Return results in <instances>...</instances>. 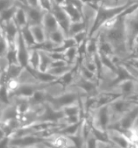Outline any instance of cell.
Wrapping results in <instances>:
<instances>
[{
	"mask_svg": "<svg viewBox=\"0 0 138 148\" xmlns=\"http://www.w3.org/2000/svg\"><path fill=\"white\" fill-rule=\"evenodd\" d=\"M129 58H137L138 59V45H134L131 51L130 56Z\"/></svg>",
	"mask_w": 138,
	"mask_h": 148,
	"instance_id": "51",
	"label": "cell"
},
{
	"mask_svg": "<svg viewBox=\"0 0 138 148\" xmlns=\"http://www.w3.org/2000/svg\"><path fill=\"white\" fill-rule=\"evenodd\" d=\"M10 136H5L0 140V148L10 147Z\"/></svg>",
	"mask_w": 138,
	"mask_h": 148,
	"instance_id": "49",
	"label": "cell"
},
{
	"mask_svg": "<svg viewBox=\"0 0 138 148\" xmlns=\"http://www.w3.org/2000/svg\"><path fill=\"white\" fill-rule=\"evenodd\" d=\"M47 88H43V89H39L36 90L34 93V95L29 98L31 108L38 107V106L43 105L44 104L48 102L49 99L52 97Z\"/></svg>",
	"mask_w": 138,
	"mask_h": 148,
	"instance_id": "18",
	"label": "cell"
},
{
	"mask_svg": "<svg viewBox=\"0 0 138 148\" xmlns=\"http://www.w3.org/2000/svg\"><path fill=\"white\" fill-rule=\"evenodd\" d=\"M62 7L67 13L71 22H79V21H84L83 10H81L74 4L67 1Z\"/></svg>",
	"mask_w": 138,
	"mask_h": 148,
	"instance_id": "20",
	"label": "cell"
},
{
	"mask_svg": "<svg viewBox=\"0 0 138 148\" xmlns=\"http://www.w3.org/2000/svg\"><path fill=\"white\" fill-rule=\"evenodd\" d=\"M51 13L54 15L56 19L58 21L60 28L63 31L64 34H66L67 38L69 37V26L71 24V21L63 9L60 5H56V3H53L52 1V9H51Z\"/></svg>",
	"mask_w": 138,
	"mask_h": 148,
	"instance_id": "10",
	"label": "cell"
},
{
	"mask_svg": "<svg viewBox=\"0 0 138 148\" xmlns=\"http://www.w3.org/2000/svg\"><path fill=\"white\" fill-rule=\"evenodd\" d=\"M77 43L75 40L72 37H68L66 38L65 41H63V43L60 45L59 46H56L55 49L52 50L54 51H59V52H64L67 49L71 48L73 46H77Z\"/></svg>",
	"mask_w": 138,
	"mask_h": 148,
	"instance_id": "40",
	"label": "cell"
},
{
	"mask_svg": "<svg viewBox=\"0 0 138 148\" xmlns=\"http://www.w3.org/2000/svg\"><path fill=\"white\" fill-rule=\"evenodd\" d=\"M98 51V40L97 37H91L86 41V51L89 56H95Z\"/></svg>",
	"mask_w": 138,
	"mask_h": 148,
	"instance_id": "30",
	"label": "cell"
},
{
	"mask_svg": "<svg viewBox=\"0 0 138 148\" xmlns=\"http://www.w3.org/2000/svg\"><path fill=\"white\" fill-rule=\"evenodd\" d=\"M38 7L45 12H51L52 9V0H38Z\"/></svg>",
	"mask_w": 138,
	"mask_h": 148,
	"instance_id": "44",
	"label": "cell"
},
{
	"mask_svg": "<svg viewBox=\"0 0 138 148\" xmlns=\"http://www.w3.org/2000/svg\"><path fill=\"white\" fill-rule=\"evenodd\" d=\"M64 118V114L62 110L55 109L49 103H45L38 116V122H51L61 124V121Z\"/></svg>",
	"mask_w": 138,
	"mask_h": 148,
	"instance_id": "9",
	"label": "cell"
},
{
	"mask_svg": "<svg viewBox=\"0 0 138 148\" xmlns=\"http://www.w3.org/2000/svg\"><path fill=\"white\" fill-rule=\"evenodd\" d=\"M0 102L5 105H9L12 103L10 94L6 84H0Z\"/></svg>",
	"mask_w": 138,
	"mask_h": 148,
	"instance_id": "39",
	"label": "cell"
},
{
	"mask_svg": "<svg viewBox=\"0 0 138 148\" xmlns=\"http://www.w3.org/2000/svg\"><path fill=\"white\" fill-rule=\"evenodd\" d=\"M0 121H1V112H0Z\"/></svg>",
	"mask_w": 138,
	"mask_h": 148,
	"instance_id": "58",
	"label": "cell"
},
{
	"mask_svg": "<svg viewBox=\"0 0 138 148\" xmlns=\"http://www.w3.org/2000/svg\"><path fill=\"white\" fill-rule=\"evenodd\" d=\"M92 117L93 125L103 131H107L113 122V116L108 105L97 108L92 113Z\"/></svg>",
	"mask_w": 138,
	"mask_h": 148,
	"instance_id": "5",
	"label": "cell"
},
{
	"mask_svg": "<svg viewBox=\"0 0 138 148\" xmlns=\"http://www.w3.org/2000/svg\"><path fill=\"white\" fill-rule=\"evenodd\" d=\"M64 56L65 59L69 63L74 64L76 63L79 59V54H78V46H73L71 48L67 49L64 51Z\"/></svg>",
	"mask_w": 138,
	"mask_h": 148,
	"instance_id": "33",
	"label": "cell"
},
{
	"mask_svg": "<svg viewBox=\"0 0 138 148\" xmlns=\"http://www.w3.org/2000/svg\"><path fill=\"white\" fill-rule=\"evenodd\" d=\"M107 131L110 140L114 143L115 147H134L133 143L122 132L115 129H108Z\"/></svg>",
	"mask_w": 138,
	"mask_h": 148,
	"instance_id": "14",
	"label": "cell"
},
{
	"mask_svg": "<svg viewBox=\"0 0 138 148\" xmlns=\"http://www.w3.org/2000/svg\"><path fill=\"white\" fill-rule=\"evenodd\" d=\"M51 84H44V83H28V84H21L16 88V90L11 93V97H21L30 98L34 95V93L39 89L47 88Z\"/></svg>",
	"mask_w": 138,
	"mask_h": 148,
	"instance_id": "8",
	"label": "cell"
},
{
	"mask_svg": "<svg viewBox=\"0 0 138 148\" xmlns=\"http://www.w3.org/2000/svg\"><path fill=\"white\" fill-rule=\"evenodd\" d=\"M79 73L81 75L82 77H84L85 79H89V80H91V81L97 82L99 84V78H98L97 74L87 69L84 66L82 65L80 62L79 65Z\"/></svg>",
	"mask_w": 138,
	"mask_h": 148,
	"instance_id": "36",
	"label": "cell"
},
{
	"mask_svg": "<svg viewBox=\"0 0 138 148\" xmlns=\"http://www.w3.org/2000/svg\"><path fill=\"white\" fill-rule=\"evenodd\" d=\"M23 6L27 16L29 26L39 25L42 23L44 15L46 12L39 7H32L26 5H23Z\"/></svg>",
	"mask_w": 138,
	"mask_h": 148,
	"instance_id": "17",
	"label": "cell"
},
{
	"mask_svg": "<svg viewBox=\"0 0 138 148\" xmlns=\"http://www.w3.org/2000/svg\"><path fill=\"white\" fill-rule=\"evenodd\" d=\"M71 87L78 88L86 96H95L100 92L99 84L97 82L85 79L80 73H78L77 78L75 79L74 84Z\"/></svg>",
	"mask_w": 138,
	"mask_h": 148,
	"instance_id": "7",
	"label": "cell"
},
{
	"mask_svg": "<svg viewBox=\"0 0 138 148\" xmlns=\"http://www.w3.org/2000/svg\"><path fill=\"white\" fill-rule=\"evenodd\" d=\"M97 142L98 140L93 133H91L89 136L87 138L85 141V147L86 148H97Z\"/></svg>",
	"mask_w": 138,
	"mask_h": 148,
	"instance_id": "45",
	"label": "cell"
},
{
	"mask_svg": "<svg viewBox=\"0 0 138 148\" xmlns=\"http://www.w3.org/2000/svg\"><path fill=\"white\" fill-rule=\"evenodd\" d=\"M53 3H55L56 5H60V6H62V5L66 3L67 0H52Z\"/></svg>",
	"mask_w": 138,
	"mask_h": 148,
	"instance_id": "53",
	"label": "cell"
},
{
	"mask_svg": "<svg viewBox=\"0 0 138 148\" xmlns=\"http://www.w3.org/2000/svg\"><path fill=\"white\" fill-rule=\"evenodd\" d=\"M20 31H21L22 38H23V41H24L25 44L27 45V46L28 47L29 49L32 48L36 44V41L34 38L33 34H32L31 29H30L29 25L26 26L23 28L21 29Z\"/></svg>",
	"mask_w": 138,
	"mask_h": 148,
	"instance_id": "29",
	"label": "cell"
},
{
	"mask_svg": "<svg viewBox=\"0 0 138 148\" xmlns=\"http://www.w3.org/2000/svg\"><path fill=\"white\" fill-rule=\"evenodd\" d=\"M108 105L113 116V123L118 121L123 115H125L126 113L129 112L133 107L134 102L129 101L124 96H123L115 100Z\"/></svg>",
	"mask_w": 138,
	"mask_h": 148,
	"instance_id": "6",
	"label": "cell"
},
{
	"mask_svg": "<svg viewBox=\"0 0 138 148\" xmlns=\"http://www.w3.org/2000/svg\"><path fill=\"white\" fill-rule=\"evenodd\" d=\"M11 101L16 105L19 115H23L31 109V105L29 98L21 97H11Z\"/></svg>",
	"mask_w": 138,
	"mask_h": 148,
	"instance_id": "23",
	"label": "cell"
},
{
	"mask_svg": "<svg viewBox=\"0 0 138 148\" xmlns=\"http://www.w3.org/2000/svg\"><path fill=\"white\" fill-rule=\"evenodd\" d=\"M137 2H138V0H124L122 3L115 5H105V3H102L97 10L93 24L88 32L87 38L95 35L105 21L119 16L130 5Z\"/></svg>",
	"mask_w": 138,
	"mask_h": 148,
	"instance_id": "2",
	"label": "cell"
},
{
	"mask_svg": "<svg viewBox=\"0 0 138 148\" xmlns=\"http://www.w3.org/2000/svg\"><path fill=\"white\" fill-rule=\"evenodd\" d=\"M123 95L119 92L112 90H105L101 91L95 96V111L100 107L108 105L114 101L115 100L123 97ZM94 111V112H95Z\"/></svg>",
	"mask_w": 138,
	"mask_h": 148,
	"instance_id": "11",
	"label": "cell"
},
{
	"mask_svg": "<svg viewBox=\"0 0 138 148\" xmlns=\"http://www.w3.org/2000/svg\"><path fill=\"white\" fill-rule=\"evenodd\" d=\"M16 50H17L18 61L19 64L23 67H27L28 66V58H29V48L27 46L24 41H23L22 35H21V31L19 32L16 41Z\"/></svg>",
	"mask_w": 138,
	"mask_h": 148,
	"instance_id": "16",
	"label": "cell"
},
{
	"mask_svg": "<svg viewBox=\"0 0 138 148\" xmlns=\"http://www.w3.org/2000/svg\"><path fill=\"white\" fill-rule=\"evenodd\" d=\"M40 51V64H39L38 70L42 72H47L51 66V64L53 60L46 51Z\"/></svg>",
	"mask_w": 138,
	"mask_h": 148,
	"instance_id": "32",
	"label": "cell"
},
{
	"mask_svg": "<svg viewBox=\"0 0 138 148\" xmlns=\"http://www.w3.org/2000/svg\"><path fill=\"white\" fill-rule=\"evenodd\" d=\"M16 2L14 0H0V13L5 10L8 8L15 5Z\"/></svg>",
	"mask_w": 138,
	"mask_h": 148,
	"instance_id": "46",
	"label": "cell"
},
{
	"mask_svg": "<svg viewBox=\"0 0 138 148\" xmlns=\"http://www.w3.org/2000/svg\"><path fill=\"white\" fill-rule=\"evenodd\" d=\"M67 38L66 34L62 31L61 28L58 29L56 31L51 32L48 35V38L53 42L56 46H59L63 43L65 39Z\"/></svg>",
	"mask_w": 138,
	"mask_h": 148,
	"instance_id": "35",
	"label": "cell"
},
{
	"mask_svg": "<svg viewBox=\"0 0 138 148\" xmlns=\"http://www.w3.org/2000/svg\"><path fill=\"white\" fill-rule=\"evenodd\" d=\"M69 64V62L64 59H59V60H53L51 64V66L50 68H53V67H59L61 66H64V65H67ZM49 68V69H50Z\"/></svg>",
	"mask_w": 138,
	"mask_h": 148,
	"instance_id": "50",
	"label": "cell"
},
{
	"mask_svg": "<svg viewBox=\"0 0 138 148\" xmlns=\"http://www.w3.org/2000/svg\"><path fill=\"white\" fill-rule=\"evenodd\" d=\"M41 25L43 26L44 29L47 34V38L49 34L60 28L58 21L51 12H46L45 13Z\"/></svg>",
	"mask_w": 138,
	"mask_h": 148,
	"instance_id": "21",
	"label": "cell"
},
{
	"mask_svg": "<svg viewBox=\"0 0 138 148\" xmlns=\"http://www.w3.org/2000/svg\"><path fill=\"white\" fill-rule=\"evenodd\" d=\"M3 30V34L9 43V47L16 46V41L17 38L18 34L20 32V29L15 23L14 20L6 22L2 24Z\"/></svg>",
	"mask_w": 138,
	"mask_h": 148,
	"instance_id": "15",
	"label": "cell"
},
{
	"mask_svg": "<svg viewBox=\"0 0 138 148\" xmlns=\"http://www.w3.org/2000/svg\"><path fill=\"white\" fill-rule=\"evenodd\" d=\"M17 8L18 5L16 3L15 5H13V6L8 8L5 10L0 13V24L2 25L3 23L12 21L14 17V15L16 12Z\"/></svg>",
	"mask_w": 138,
	"mask_h": 148,
	"instance_id": "31",
	"label": "cell"
},
{
	"mask_svg": "<svg viewBox=\"0 0 138 148\" xmlns=\"http://www.w3.org/2000/svg\"><path fill=\"white\" fill-rule=\"evenodd\" d=\"M78 61V60H77ZM77 62L74 64H67V65H64V66H61L59 67H53V68H50V69L48 70L49 73H50L51 74L56 76L57 77H59L62 76L63 74H65L66 73H67L69 70H71L72 69H73L75 67V66L77 65Z\"/></svg>",
	"mask_w": 138,
	"mask_h": 148,
	"instance_id": "34",
	"label": "cell"
},
{
	"mask_svg": "<svg viewBox=\"0 0 138 148\" xmlns=\"http://www.w3.org/2000/svg\"><path fill=\"white\" fill-rule=\"evenodd\" d=\"M44 140L45 139L36 134H29L20 138H11L10 147H34L37 143Z\"/></svg>",
	"mask_w": 138,
	"mask_h": 148,
	"instance_id": "12",
	"label": "cell"
},
{
	"mask_svg": "<svg viewBox=\"0 0 138 148\" xmlns=\"http://www.w3.org/2000/svg\"><path fill=\"white\" fill-rule=\"evenodd\" d=\"M72 38L74 39L75 41H76V43H77V46H78L87 40V38H88V31H87V30L80 31L79 33L74 34Z\"/></svg>",
	"mask_w": 138,
	"mask_h": 148,
	"instance_id": "42",
	"label": "cell"
},
{
	"mask_svg": "<svg viewBox=\"0 0 138 148\" xmlns=\"http://www.w3.org/2000/svg\"><path fill=\"white\" fill-rule=\"evenodd\" d=\"M46 52L49 54V56L52 59V60H59V59H64V60H66L63 52H59V51H46Z\"/></svg>",
	"mask_w": 138,
	"mask_h": 148,
	"instance_id": "48",
	"label": "cell"
},
{
	"mask_svg": "<svg viewBox=\"0 0 138 148\" xmlns=\"http://www.w3.org/2000/svg\"><path fill=\"white\" fill-rule=\"evenodd\" d=\"M29 50L28 66L27 67L38 70L40 64V51L34 49H29Z\"/></svg>",
	"mask_w": 138,
	"mask_h": 148,
	"instance_id": "27",
	"label": "cell"
},
{
	"mask_svg": "<svg viewBox=\"0 0 138 148\" xmlns=\"http://www.w3.org/2000/svg\"><path fill=\"white\" fill-rule=\"evenodd\" d=\"M31 29V32L33 34V36L35 39L36 43H41L48 38H47V34H46L43 26L41 24L39 25H32L29 26Z\"/></svg>",
	"mask_w": 138,
	"mask_h": 148,
	"instance_id": "26",
	"label": "cell"
},
{
	"mask_svg": "<svg viewBox=\"0 0 138 148\" xmlns=\"http://www.w3.org/2000/svg\"><path fill=\"white\" fill-rule=\"evenodd\" d=\"M85 30L88 31V27L84 21H79V22H71V24L69 26V37H73L76 34Z\"/></svg>",
	"mask_w": 138,
	"mask_h": 148,
	"instance_id": "37",
	"label": "cell"
},
{
	"mask_svg": "<svg viewBox=\"0 0 138 148\" xmlns=\"http://www.w3.org/2000/svg\"><path fill=\"white\" fill-rule=\"evenodd\" d=\"M110 90L120 93L124 97H127L138 92V80L135 79H126L119 83Z\"/></svg>",
	"mask_w": 138,
	"mask_h": 148,
	"instance_id": "13",
	"label": "cell"
},
{
	"mask_svg": "<svg viewBox=\"0 0 138 148\" xmlns=\"http://www.w3.org/2000/svg\"><path fill=\"white\" fill-rule=\"evenodd\" d=\"M135 103H137V105H138V101H137V102H135Z\"/></svg>",
	"mask_w": 138,
	"mask_h": 148,
	"instance_id": "59",
	"label": "cell"
},
{
	"mask_svg": "<svg viewBox=\"0 0 138 148\" xmlns=\"http://www.w3.org/2000/svg\"><path fill=\"white\" fill-rule=\"evenodd\" d=\"M100 34L103 38L108 41L115 50V54L123 60L128 59L130 53L126 44L124 15L120 14L116 17L105 21L94 36ZM93 36V37H94Z\"/></svg>",
	"mask_w": 138,
	"mask_h": 148,
	"instance_id": "1",
	"label": "cell"
},
{
	"mask_svg": "<svg viewBox=\"0 0 138 148\" xmlns=\"http://www.w3.org/2000/svg\"><path fill=\"white\" fill-rule=\"evenodd\" d=\"M82 120L80 122L75 124H70V125H65L59 130V133L64 134V135L68 136H74L79 133L80 130V126H81Z\"/></svg>",
	"mask_w": 138,
	"mask_h": 148,
	"instance_id": "28",
	"label": "cell"
},
{
	"mask_svg": "<svg viewBox=\"0 0 138 148\" xmlns=\"http://www.w3.org/2000/svg\"><path fill=\"white\" fill-rule=\"evenodd\" d=\"M31 71V73L34 75V77H35L37 80L40 83H44V84H52L54 82H56L58 79L59 77L54 76L49 72H42L40 70H36V69H32L29 67H26Z\"/></svg>",
	"mask_w": 138,
	"mask_h": 148,
	"instance_id": "22",
	"label": "cell"
},
{
	"mask_svg": "<svg viewBox=\"0 0 138 148\" xmlns=\"http://www.w3.org/2000/svg\"><path fill=\"white\" fill-rule=\"evenodd\" d=\"M56 47V45L50 41L49 38H47L45 41L41 42V43H36L31 48V49H37L39 51H52Z\"/></svg>",
	"mask_w": 138,
	"mask_h": 148,
	"instance_id": "38",
	"label": "cell"
},
{
	"mask_svg": "<svg viewBox=\"0 0 138 148\" xmlns=\"http://www.w3.org/2000/svg\"><path fill=\"white\" fill-rule=\"evenodd\" d=\"M9 66H10V62L8 61L6 56H0V74L6 72Z\"/></svg>",
	"mask_w": 138,
	"mask_h": 148,
	"instance_id": "47",
	"label": "cell"
},
{
	"mask_svg": "<svg viewBox=\"0 0 138 148\" xmlns=\"http://www.w3.org/2000/svg\"><path fill=\"white\" fill-rule=\"evenodd\" d=\"M138 45V34L136 36L135 38H134V40H133V45Z\"/></svg>",
	"mask_w": 138,
	"mask_h": 148,
	"instance_id": "56",
	"label": "cell"
},
{
	"mask_svg": "<svg viewBox=\"0 0 138 148\" xmlns=\"http://www.w3.org/2000/svg\"><path fill=\"white\" fill-rule=\"evenodd\" d=\"M19 118L16 107L13 103L5 106V108L1 112V121L0 122H6L9 120Z\"/></svg>",
	"mask_w": 138,
	"mask_h": 148,
	"instance_id": "25",
	"label": "cell"
},
{
	"mask_svg": "<svg viewBox=\"0 0 138 148\" xmlns=\"http://www.w3.org/2000/svg\"><path fill=\"white\" fill-rule=\"evenodd\" d=\"M124 25L128 50L131 54L133 46V40L138 34V8L132 13L124 15Z\"/></svg>",
	"mask_w": 138,
	"mask_h": 148,
	"instance_id": "4",
	"label": "cell"
},
{
	"mask_svg": "<svg viewBox=\"0 0 138 148\" xmlns=\"http://www.w3.org/2000/svg\"><path fill=\"white\" fill-rule=\"evenodd\" d=\"M17 5L18 8L14 15L13 20L16 23V25L18 26L19 29L21 30L26 26L28 25V20H27V16L25 10L23 6V5H21V4H17Z\"/></svg>",
	"mask_w": 138,
	"mask_h": 148,
	"instance_id": "24",
	"label": "cell"
},
{
	"mask_svg": "<svg viewBox=\"0 0 138 148\" xmlns=\"http://www.w3.org/2000/svg\"><path fill=\"white\" fill-rule=\"evenodd\" d=\"M5 106H7V105H3V103L0 102V112H2V111H3V110L4 109V108H5Z\"/></svg>",
	"mask_w": 138,
	"mask_h": 148,
	"instance_id": "57",
	"label": "cell"
},
{
	"mask_svg": "<svg viewBox=\"0 0 138 148\" xmlns=\"http://www.w3.org/2000/svg\"><path fill=\"white\" fill-rule=\"evenodd\" d=\"M51 143L52 147L58 148H70L74 147V143L68 136L57 133L51 137L47 139Z\"/></svg>",
	"mask_w": 138,
	"mask_h": 148,
	"instance_id": "19",
	"label": "cell"
},
{
	"mask_svg": "<svg viewBox=\"0 0 138 148\" xmlns=\"http://www.w3.org/2000/svg\"><path fill=\"white\" fill-rule=\"evenodd\" d=\"M5 136H7L6 134H5V131L3 130V129L1 126H0V140L1 139H3V138L5 137Z\"/></svg>",
	"mask_w": 138,
	"mask_h": 148,
	"instance_id": "54",
	"label": "cell"
},
{
	"mask_svg": "<svg viewBox=\"0 0 138 148\" xmlns=\"http://www.w3.org/2000/svg\"><path fill=\"white\" fill-rule=\"evenodd\" d=\"M9 50V43L3 35L0 37V56H5Z\"/></svg>",
	"mask_w": 138,
	"mask_h": 148,
	"instance_id": "43",
	"label": "cell"
},
{
	"mask_svg": "<svg viewBox=\"0 0 138 148\" xmlns=\"http://www.w3.org/2000/svg\"><path fill=\"white\" fill-rule=\"evenodd\" d=\"M5 56L10 62V64H19L16 45L14 46V47H9V50H8L7 54Z\"/></svg>",
	"mask_w": 138,
	"mask_h": 148,
	"instance_id": "41",
	"label": "cell"
},
{
	"mask_svg": "<svg viewBox=\"0 0 138 148\" xmlns=\"http://www.w3.org/2000/svg\"><path fill=\"white\" fill-rule=\"evenodd\" d=\"M86 95L78 88L70 87L64 90L59 95L51 97L48 103L56 110H61L62 108L74 104H81V98Z\"/></svg>",
	"mask_w": 138,
	"mask_h": 148,
	"instance_id": "3",
	"label": "cell"
},
{
	"mask_svg": "<svg viewBox=\"0 0 138 148\" xmlns=\"http://www.w3.org/2000/svg\"><path fill=\"white\" fill-rule=\"evenodd\" d=\"M17 4H21V5H27V0H14Z\"/></svg>",
	"mask_w": 138,
	"mask_h": 148,
	"instance_id": "55",
	"label": "cell"
},
{
	"mask_svg": "<svg viewBox=\"0 0 138 148\" xmlns=\"http://www.w3.org/2000/svg\"><path fill=\"white\" fill-rule=\"evenodd\" d=\"M27 3L29 6L38 7V0H27Z\"/></svg>",
	"mask_w": 138,
	"mask_h": 148,
	"instance_id": "52",
	"label": "cell"
}]
</instances>
